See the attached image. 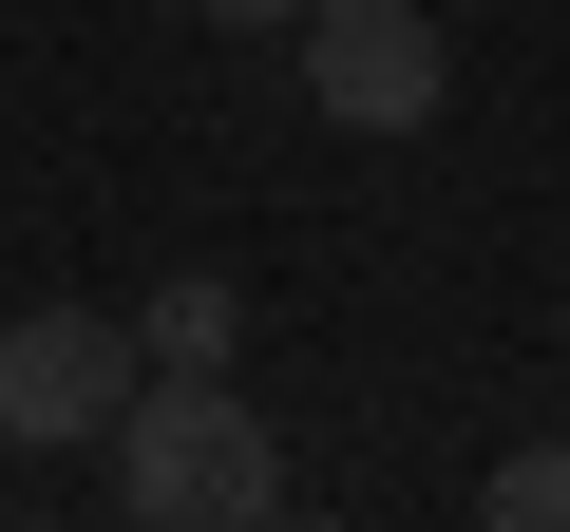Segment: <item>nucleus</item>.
Listing matches in <instances>:
<instances>
[{"instance_id": "f257e3e1", "label": "nucleus", "mask_w": 570, "mask_h": 532, "mask_svg": "<svg viewBox=\"0 0 570 532\" xmlns=\"http://www.w3.org/2000/svg\"><path fill=\"white\" fill-rule=\"evenodd\" d=\"M115 513L134 532H247V513H285L266 400H228V362H153L134 418H115Z\"/></svg>"}, {"instance_id": "f03ea898", "label": "nucleus", "mask_w": 570, "mask_h": 532, "mask_svg": "<svg viewBox=\"0 0 570 532\" xmlns=\"http://www.w3.org/2000/svg\"><path fill=\"white\" fill-rule=\"evenodd\" d=\"M134 381H153V343L115 305H20V324H0V437H20V456H115Z\"/></svg>"}, {"instance_id": "7ed1b4c3", "label": "nucleus", "mask_w": 570, "mask_h": 532, "mask_svg": "<svg viewBox=\"0 0 570 532\" xmlns=\"http://www.w3.org/2000/svg\"><path fill=\"white\" fill-rule=\"evenodd\" d=\"M305 96H324L343 134H419V115L456 96V39L419 20V0H305Z\"/></svg>"}, {"instance_id": "20e7f679", "label": "nucleus", "mask_w": 570, "mask_h": 532, "mask_svg": "<svg viewBox=\"0 0 570 532\" xmlns=\"http://www.w3.org/2000/svg\"><path fill=\"white\" fill-rule=\"evenodd\" d=\"M134 343L153 362H247V286H228V266H171V286L134 305Z\"/></svg>"}, {"instance_id": "39448f33", "label": "nucleus", "mask_w": 570, "mask_h": 532, "mask_svg": "<svg viewBox=\"0 0 570 532\" xmlns=\"http://www.w3.org/2000/svg\"><path fill=\"white\" fill-rule=\"evenodd\" d=\"M475 513H494V532H570V437H513Z\"/></svg>"}, {"instance_id": "423d86ee", "label": "nucleus", "mask_w": 570, "mask_h": 532, "mask_svg": "<svg viewBox=\"0 0 570 532\" xmlns=\"http://www.w3.org/2000/svg\"><path fill=\"white\" fill-rule=\"evenodd\" d=\"M209 39H305V0H190Z\"/></svg>"}]
</instances>
